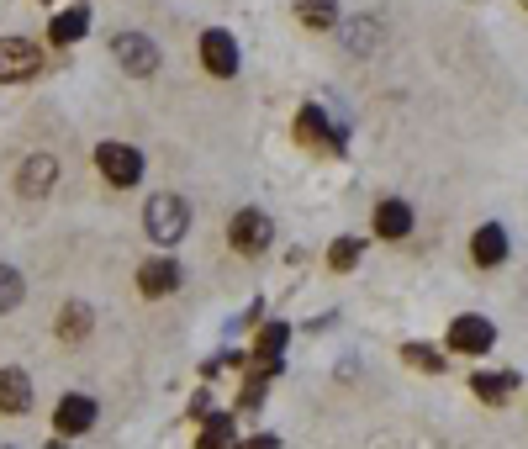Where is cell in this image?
<instances>
[{"label":"cell","instance_id":"cell-1","mask_svg":"<svg viewBox=\"0 0 528 449\" xmlns=\"http://www.w3.org/2000/svg\"><path fill=\"white\" fill-rule=\"evenodd\" d=\"M143 228L154 243H180L185 233H191V207H185V196L175 191H159V196H148V207H143Z\"/></svg>","mask_w":528,"mask_h":449},{"label":"cell","instance_id":"cell-2","mask_svg":"<svg viewBox=\"0 0 528 449\" xmlns=\"http://www.w3.org/2000/svg\"><path fill=\"white\" fill-rule=\"evenodd\" d=\"M37 69H43V48L27 37H0V85L37 80Z\"/></svg>","mask_w":528,"mask_h":449},{"label":"cell","instance_id":"cell-3","mask_svg":"<svg viewBox=\"0 0 528 449\" xmlns=\"http://www.w3.org/2000/svg\"><path fill=\"white\" fill-rule=\"evenodd\" d=\"M296 138L317 148V154H344V127H333L328 122V111L323 106H301V117H296Z\"/></svg>","mask_w":528,"mask_h":449},{"label":"cell","instance_id":"cell-4","mask_svg":"<svg viewBox=\"0 0 528 449\" xmlns=\"http://www.w3.org/2000/svg\"><path fill=\"white\" fill-rule=\"evenodd\" d=\"M96 170L111 180V185H138L143 180V154L132 143H101L96 148Z\"/></svg>","mask_w":528,"mask_h":449},{"label":"cell","instance_id":"cell-5","mask_svg":"<svg viewBox=\"0 0 528 449\" xmlns=\"http://www.w3.org/2000/svg\"><path fill=\"white\" fill-rule=\"evenodd\" d=\"M111 59H117L132 80H143V74L159 69V48L148 43L143 32H122V37H111Z\"/></svg>","mask_w":528,"mask_h":449},{"label":"cell","instance_id":"cell-6","mask_svg":"<svg viewBox=\"0 0 528 449\" xmlns=\"http://www.w3.org/2000/svg\"><path fill=\"white\" fill-rule=\"evenodd\" d=\"M270 238H275V222L264 217V212H254V207L238 212L228 222V243H233L238 254H264V249H270Z\"/></svg>","mask_w":528,"mask_h":449},{"label":"cell","instance_id":"cell-7","mask_svg":"<svg viewBox=\"0 0 528 449\" xmlns=\"http://www.w3.org/2000/svg\"><path fill=\"white\" fill-rule=\"evenodd\" d=\"M497 344V328L486 323L481 312H460L455 323H449V349L455 354H486Z\"/></svg>","mask_w":528,"mask_h":449},{"label":"cell","instance_id":"cell-8","mask_svg":"<svg viewBox=\"0 0 528 449\" xmlns=\"http://www.w3.org/2000/svg\"><path fill=\"white\" fill-rule=\"evenodd\" d=\"M201 64H206V74H217V80H233V74H238V43H233V32H222V27L201 32Z\"/></svg>","mask_w":528,"mask_h":449},{"label":"cell","instance_id":"cell-9","mask_svg":"<svg viewBox=\"0 0 528 449\" xmlns=\"http://www.w3.org/2000/svg\"><path fill=\"white\" fill-rule=\"evenodd\" d=\"M53 428H59L64 439L85 434V428H96V402L80 397V391H69V397H59V413H53Z\"/></svg>","mask_w":528,"mask_h":449},{"label":"cell","instance_id":"cell-10","mask_svg":"<svg viewBox=\"0 0 528 449\" xmlns=\"http://www.w3.org/2000/svg\"><path fill=\"white\" fill-rule=\"evenodd\" d=\"M53 175H59L53 154H32V159L22 164V175H16V191H22V196H48V191H53Z\"/></svg>","mask_w":528,"mask_h":449},{"label":"cell","instance_id":"cell-11","mask_svg":"<svg viewBox=\"0 0 528 449\" xmlns=\"http://www.w3.org/2000/svg\"><path fill=\"white\" fill-rule=\"evenodd\" d=\"M32 407V381H27V370H0V413H27Z\"/></svg>","mask_w":528,"mask_h":449},{"label":"cell","instance_id":"cell-12","mask_svg":"<svg viewBox=\"0 0 528 449\" xmlns=\"http://www.w3.org/2000/svg\"><path fill=\"white\" fill-rule=\"evenodd\" d=\"M470 259H476V265H502V259H507V228H502V222L476 228V238H470Z\"/></svg>","mask_w":528,"mask_h":449},{"label":"cell","instance_id":"cell-13","mask_svg":"<svg viewBox=\"0 0 528 449\" xmlns=\"http://www.w3.org/2000/svg\"><path fill=\"white\" fill-rule=\"evenodd\" d=\"M180 286V265L175 259H148V265L138 270V291L143 296H169Z\"/></svg>","mask_w":528,"mask_h":449},{"label":"cell","instance_id":"cell-14","mask_svg":"<svg viewBox=\"0 0 528 449\" xmlns=\"http://www.w3.org/2000/svg\"><path fill=\"white\" fill-rule=\"evenodd\" d=\"M375 233L381 238H391V243H402L407 233H412V207L407 201H381V207H375Z\"/></svg>","mask_w":528,"mask_h":449},{"label":"cell","instance_id":"cell-15","mask_svg":"<svg viewBox=\"0 0 528 449\" xmlns=\"http://www.w3.org/2000/svg\"><path fill=\"white\" fill-rule=\"evenodd\" d=\"M85 32H90V11H85V6H69V11H59V16H53V22H48V37H53V43H59V48L80 43Z\"/></svg>","mask_w":528,"mask_h":449},{"label":"cell","instance_id":"cell-16","mask_svg":"<svg viewBox=\"0 0 528 449\" xmlns=\"http://www.w3.org/2000/svg\"><path fill=\"white\" fill-rule=\"evenodd\" d=\"M196 449H238V434H233V413H206V428Z\"/></svg>","mask_w":528,"mask_h":449},{"label":"cell","instance_id":"cell-17","mask_svg":"<svg viewBox=\"0 0 528 449\" xmlns=\"http://www.w3.org/2000/svg\"><path fill=\"white\" fill-rule=\"evenodd\" d=\"M296 16H301V27H312V32L338 27V6H333V0H296Z\"/></svg>","mask_w":528,"mask_h":449},{"label":"cell","instance_id":"cell-18","mask_svg":"<svg viewBox=\"0 0 528 449\" xmlns=\"http://www.w3.org/2000/svg\"><path fill=\"white\" fill-rule=\"evenodd\" d=\"M286 339H291V323H264L259 328V344H254V360H280Z\"/></svg>","mask_w":528,"mask_h":449},{"label":"cell","instance_id":"cell-19","mask_svg":"<svg viewBox=\"0 0 528 449\" xmlns=\"http://www.w3.org/2000/svg\"><path fill=\"white\" fill-rule=\"evenodd\" d=\"M85 333H90V307L85 302H69L64 312H59V339H85Z\"/></svg>","mask_w":528,"mask_h":449},{"label":"cell","instance_id":"cell-20","mask_svg":"<svg viewBox=\"0 0 528 449\" xmlns=\"http://www.w3.org/2000/svg\"><path fill=\"white\" fill-rule=\"evenodd\" d=\"M513 386H518L513 376H486V370H481L476 381H470V391H476V397H481L486 407H502V397H507V391H513Z\"/></svg>","mask_w":528,"mask_h":449},{"label":"cell","instance_id":"cell-21","mask_svg":"<svg viewBox=\"0 0 528 449\" xmlns=\"http://www.w3.org/2000/svg\"><path fill=\"white\" fill-rule=\"evenodd\" d=\"M22 275H16L11 265H0V312H11V307H22Z\"/></svg>","mask_w":528,"mask_h":449},{"label":"cell","instance_id":"cell-22","mask_svg":"<svg viewBox=\"0 0 528 449\" xmlns=\"http://www.w3.org/2000/svg\"><path fill=\"white\" fill-rule=\"evenodd\" d=\"M402 360L418 365V370H428V376H433V370H444V354L428 349V344H402Z\"/></svg>","mask_w":528,"mask_h":449},{"label":"cell","instance_id":"cell-23","mask_svg":"<svg viewBox=\"0 0 528 449\" xmlns=\"http://www.w3.org/2000/svg\"><path fill=\"white\" fill-rule=\"evenodd\" d=\"M328 265L333 270H354V265H360V238H338L328 249Z\"/></svg>","mask_w":528,"mask_h":449},{"label":"cell","instance_id":"cell-24","mask_svg":"<svg viewBox=\"0 0 528 449\" xmlns=\"http://www.w3.org/2000/svg\"><path fill=\"white\" fill-rule=\"evenodd\" d=\"M243 449H280V439H270V434H259V439H249Z\"/></svg>","mask_w":528,"mask_h":449},{"label":"cell","instance_id":"cell-25","mask_svg":"<svg viewBox=\"0 0 528 449\" xmlns=\"http://www.w3.org/2000/svg\"><path fill=\"white\" fill-rule=\"evenodd\" d=\"M48 449H64V439H59V444H48Z\"/></svg>","mask_w":528,"mask_h":449},{"label":"cell","instance_id":"cell-26","mask_svg":"<svg viewBox=\"0 0 528 449\" xmlns=\"http://www.w3.org/2000/svg\"><path fill=\"white\" fill-rule=\"evenodd\" d=\"M523 11H528V0H523Z\"/></svg>","mask_w":528,"mask_h":449}]
</instances>
